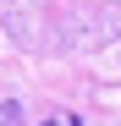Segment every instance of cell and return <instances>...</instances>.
<instances>
[{"label": "cell", "mask_w": 121, "mask_h": 126, "mask_svg": "<svg viewBox=\"0 0 121 126\" xmlns=\"http://www.w3.org/2000/svg\"><path fill=\"white\" fill-rule=\"evenodd\" d=\"M0 126H28V110L17 99H0Z\"/></svg>", "instance_id": "1"}, {"label": "cell", "mask_w": 121, "mask_h": 126, "mask_svg": "<svg viewBox=\"0 0 121 126\" xmlns=\"http://www.w3.org/2000/svg\"><path fill=\"white\" fill-rule=\"evenodd\" d=\"M39 126H83L77 115H50V121H39Z\"/></svg>", "instance_id": "2"}]
</instances>
